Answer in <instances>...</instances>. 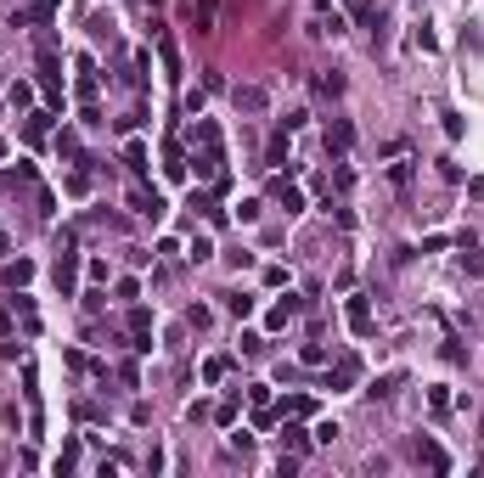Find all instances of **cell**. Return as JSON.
<instances>
[{
    "mask_svg": "<svg viewBox=\"0 0 484 478\" xmlns=\"http://www.w3.org/2000/svg\"><path fill=\"white\" fill-rule=\"evenodd\" d=\"M231 101H237V113H265V107H270V90H265V84H237Z\"/></svg>",
    "mask_w": 484,
    "mask_h": 478,
    "instance_id": "6da1fadb",
    "label": "cell"
},
{
    "mask_svg": "<svg viewBox=\"0 0 484 478\" xmlns=\"http://www.w3.org/2000/svg\"><path fill=\"white\" fill-rule=\"evenodd\" d=\"M349 147H355V124H349V118H332V124H326V152L343 158Z\"/></svg>",
    "mask_w": 484,
    "mask_h": 478,
    "instance_id": "7a4b0ae2",
    "label": "cell"
},
{
    "mask_svg": "<svg viewBox=\"0 0 484 478\" xmlns=\"http://www.w3.org/2000/svg\"><path fill=\"white\" fill-rule=\"evenodd\" d=\"M355 377H361V360H355V355H343V360L326 372V389H349Z\"/></svg>",
    "mask_w": 484,
    "mask_h": 478,
    "instance_id": "3957f363",
    "label": "cell"
},
{
    "mask_svg": "<svg viewBox=\"0 0 484 478\" xmlns=\"http://www.w3.org/2000/svg\"><path fill=\"white\" fill-rule=\"evenodd\" d=\"M130 209L147 214V220H163V197L158 191H141V186H136V191H130Z\"/></svg>",
    "mask_w": 484,
    "mask_h": 478,
    "instance_id": "277c9868",
    "label": "cell"
},
{
    "mask_svg": "<svg viewBox=\"0 0 484 478\" xmlns=\"http://www.w3.org/2000/svg\"><path fill=\"white\" fill-rule=\"evenodd\" d=\"M417 462H428L434 473H451V456H445V450H439L434 439H417Z\"/></svg>",
    "mask_w": 484,
    "mask_h": 478,
    "instance_id": "5b68a950",
    "label": "cell"
},
{
    "mask_svg": "<svg viewBox=\"0 0 484 478\" xmlns=\"http://www.w3.org/2000/svg\"><path fill=\"white\" fill-rule=\"evenodd\" d=\"M349 326H355L361 338L372 332V304H366V293H355V299H349Z\"/></svg>",
    "mask_w": 484,
    "mask_h": 478,
    "instance_id": "8992f818",
    "label": "cell"
},
{
    "mask_svg": "<svg viewBox=\"0 0 484 478\" xmlns=\"http://www.w3.org/2000/svg\"><path fill=\"white\" fill-rule=\"evenodd\" d=\"M28 276H34V265H28V259H6V265H0V282H6V287H23Z\"/></svg>",
    "mask_w": 484,
    "mask_h": 478,
    "instance_id": "52a82bcc",
    "label": "cell"
},
{
    "mask_svg": "<svg viewBox=\"0 0 484 478\" xmlns=\"http://www.w3.org/2000/svg\"><path fill=\"white\" fill-rule=\"evenodd\" d=\"M276 197H282V209H287V214H304V191H299L293 180H276Z\"/></svg>",
    "mask_w": 484,
    "mask_h": 478,
    "instance_id": "ba28073f",
    "label": "cell"
},
{
    "mask_svg": "<svg viewBox=\"0 0 484 478\" xmlns=\"http://www.w3.org/2000/svg\"><path fill=\"white\" fill-rule=\"evenodd\" d=\"M74 276H79V259H74V253H62V259H57V287H62V293H74Z\"/></svg>",
    "mask_w": 484,
    "mask_h": 478,
    "instance_id": "9c48e42d",
    "label": "cell"
},
{
    "mask_svg": "<svg viewBox=\"0 0 484 478\" xmlns=\"http://www.w3.org/2000/svg\"><path fill=\"white\" fill-rule=\"evenodd\" d=\"M226 310H231L237 321H248L253 316V299H248V293H226Z\"/></svg>",
    "mask_w": 484,
    "mask_h": 478,
    "instance_id": "30bf717a",
    "label": "cell"
},
{
    "mask_svg": "<svg viewBox=\"0 0 484 478\" xmlns=\"http://www.w3.org/2000/svg\"><path fill=\"white\" fill-rule=\"evenodd\" d=\"M124 163H130L136 174H147V147H141V141H130V147H124Z\"/></svg>",
    "mask_w": 484,
    "mask_h": 478,
    "instance_id": "8fae6325",
    "label": "cell"
},
{
    "mask_svg": "<svg viewBox=\"0 0 484 478\" xmlns=\"http://www.w3.org/2000/svg\"><path fill=\"white\" fill-rule=\"evenodd\" d=\"M293 316H299V299H282V304L270 310V326H287Z\"/></svg>",
    "mask_w": 484,
    "mask_h": 478,
    "instance_id": "7c38bea8",
    "label": "cell"
},
{
    "mask_svg": "<svg viewBox=\"0 0 484 478\" xmlns=\"http://www.w3.org/2000/svg\"><path fill=\"white\" fill-rule=\"evenodd\" d=\"M400 383H405V372H389V377H378V389H372V394H378V399H395Z\"/></svg>",
    "mask_w": 484,
    "mask_h": 478,
    "instance_id": "4fadbf2b",
    "label": "cell"
},
{
    "mask_svg": "<svg viewBox=\"0 0 484 478\" xmlns=\"http://www.w3.org/2000/svg\"><path fill=\"white\" fill-rule=\"evenodd\" d=\"M226 372H231V360H226V355H214V360H209V366H203V383H220V377H226Z\"/></svg>",
    "mask_w": 484,
    "mask_h": 478,
    "instance_id": "5bb4252c",
    "label": "cell"
},
{
    "mask_svg": "<svg viewBox=\"0 0 484 478\" xmlns=\"http://www.w3.org/2000/svg\"><path fill=\"white\" fill-rule=\"evenodd\" d=\"M282 445H287L293 456H299V450H310V439H304V428H293V422H287V433H282Z\"/></svg>",
    "mask_w": 484,
    "mask_h": 478,
    "instance_id": "9a60e30c",
    "label": "cell"
},
{
    "mask_svg": "<svg viewBox=\"0 0 484 478\" xmlns=\"http://www.w3.org/2000/svg\"><path fill=\"white\" fill-rule=\"evenodd\" d=\"M158 51H163V68H169V79H180V57H175V45H169V40H158Z\"/></svg>",
    "mask_w": 484,
    "mask_h": 478,
    "instance_id": "2e32d148",
    "label": "cell"
},
{
    "mask_svg": "<svg viewBox=\"0 0 484 478\" xmlns=\"http://www.w3.org/2000/svg\"><path fill=\"white\" fill-rule=\"evenodd\" d=\"M45 130H51V113H34V118H28V141H40Z\"/></svg>",
    "mask_w": 484,
    "mask_h": 478,
    "instance_id": "e0dca14e",
    "label": "cell"
},
{
    "mask_svg": "<svg viewBox=\"0 0 484 478\" xmlns=\"http://www.w3.org/2000/svg\"><path fill=\"white\" fill-rule=\"evenodd\" d=\"M282 411H287V416H310L316 405H310V399H304V394H293V399H287V405H282Z\"/></svg>",
    "mask_w": 484,
    "mask_h": 478,
    "instance_id": "ac0fdd59",
    "label": "cell"
},
{
    "mask_svg": "<svg viewBox=\"0 0 484 478\" xmlns=\"http://www.w3.org/2000/svg\"><path fill=\"white\" fill-rule=\"evenodd\" d=\"M28 101H34V90H28V84L17 79V84H11V107H28Z\"/></svg>",
    "mask_w": 484,
    "mask_h": 478,
    "instance_id": "d6986e66",
    "label": "cell"
},
{
    "mask_svg": "<svg viewBox=\"0 0 484 478\" xmlns=\"http://www.w3.org/2000/svg\"><path fill=\"white\" fill-rule=\"evenodd\" d=\"M130 326H136V332H147V326H153V310H141V304H136V310H130Z\"/></svg>",
    "mask_w": 484,
    "mask_h": 478,
    "instance_id": "ffe728a7",
    "label": "cell"
},
{
    "mask_svg": "<svg viewBox=\"0 0 484 478\" xmlns=\"http://www.w3.org/2000/svg\"><path fill=\"white\" fill-rule=\"evenodd\" d=\"M6 248H11V242H6V237H0V253H6Z\"/></svg>",
    "mask_w": 484,
    "mask_h": 478,
    "instance_id": "44dd1931",
    "label": "cell"
}]
</instances>
